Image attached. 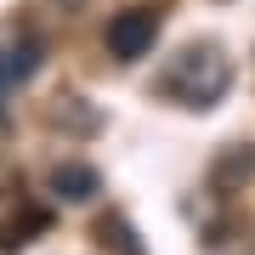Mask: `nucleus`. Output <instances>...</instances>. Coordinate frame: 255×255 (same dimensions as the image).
<instances>
[{
    "mask_svg": "<svg viewBox=\"0 0 255 255\" xmlns=\"http://www.w3.org/2000/svg\"><path fill=\"white\" fill-rule=\"evenodd\" d=\"M227 85H233V57L221 51V46H210V40L176 51L170 68L159 74V97L176 102V108H187V114L216 108V102L227 97Z\"/></svg>",
    "mask_w": 255,
    "mask_h": 255,
    "instance_id": "1",
    "label": "nucleus"
},
{
    "mask_svg": "<svg viewBox=\"0 0 255 255\" xmlns=\"http://www.w3.org/2000/svg\"><path fill=\"white\" fill-rule=\"evenodd\" d=\"M159 40V11L153 6H130V11H114L108 17V57L119 63H142Z\"/></svg>",
    "mask_w": 255,
    "mask_h": 255,
    "instance_id": "3",
    "label": "nucleus"
},
{
    "mask_svg": "<svg viewBox=\"0 0 255 255\" xmlns=\"http://www.w3.org/2000/svg\"><path fill=\"white\" fill-rule=\"evenodd\" d=\"M40 63H46V40L40 34H28V28L0 34V125H6V97L23 91V85L40 74Z\"/></svg>",
    "mask_w": 255,
    "mask_h": 255,
    "instance_id": "2",
    "label": "nucleus"
},
{
    "mask_svg": "<svg viewBox=\"0 0 255 255\" xmlns=\"http://www.w3.org/2000/svg\"><path fill=\"white\" fill-rule=\"evenodd\" d=\"M255 176V153L250 147H233L227 159H221V170H216V187H233V182H250Z\"/></svg>",
    "mask_w": 255,
    "mask_h": 255,
    "instance_id": "5",
    "label": "nucleus"
},
{
    "mask_svg": "<svg viewBox=\"0 0 255 255\" xmlns=\"http://www.w3.org/2000/svg\"><path fill=\"white\" fill-rule=\"evenodd\" d=\"M51 193L63 204H91L97 193H102V176H97V164H80V159H63L51 170Z\"/></svg>",
    "mask_w": 255,
    "mask_h": 255,
    "instance_id": "4",
    "label": "nucleus"
}]
</instances>
